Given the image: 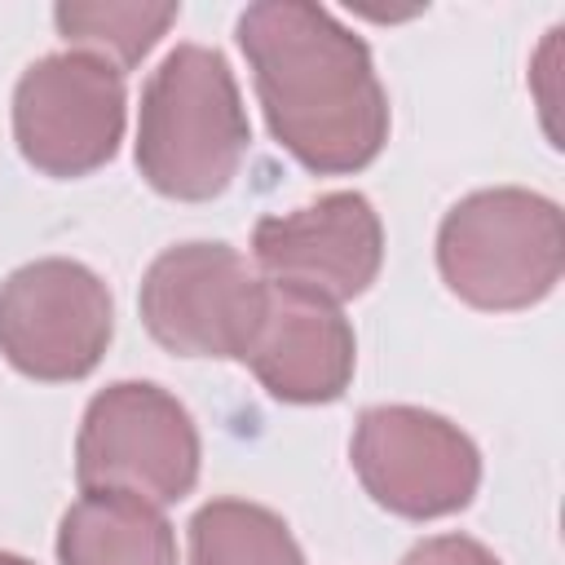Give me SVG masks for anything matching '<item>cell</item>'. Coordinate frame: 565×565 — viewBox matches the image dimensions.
<instances>
[{
    "mask_svg": "<svg viewBox=\"0 0 565 565\" xmlns=\"http://www.w3.org/2000/svg\"><path fill=\"white\" fill-rule=\"evenodd\" d=\"M203 463L194 415L150 380H115L84 406L75 437L79 490H128L159 508L181 503Z\"/></svg>",
    "mask_w": 565,
    "mask_h": 565,
    "instance_id": "cell-4",
    "label": "cell"
},
{
    "mask_svg": "<svg viewBox=\"0 0 565 565\" xmlns=\"http://www.w3.org/2000/svg\"><path fill=\"white\" fill-rule=\"evenodd\" d=\"M243 362L269 397L287 406H327L353 384L358 335L340 305L269 282L265 313Z\"/></svg>",
    "mask_w": 565,
    "mask_h": 565,
    "instance_id": "cell-10",
    "label": "cell"
},
{
    "mask_svg": "<svg viewBox=\"0 0 565 565\" xmlns=\"http://www.w3.org/2000/svg\"><path fill=\"white\" fill-rule=\"evenodd\" d=\"M252 146L238 79L221 49L177 44L146 79L137 110V172L177 203L230 190Z\"/></svg>",
    "mask_w": 565,
    "mask_h": 565,
    "instance_id": "cell-2",
    "label": "cell"
},
{
    "mask_svg": "<svg viewBox=\"0 0 565 565\" xmlns=\"http://www.w3.org/2000/svg\"><path fill=\"white\" fill-rule=\"evenodd\" d=\"M238 49L274 141L318 177H349L388 141V93L371 44L309 0H256L238 13Z\"/></svg>",
    "mask_w": 565,
    "mask_h": 565,
    "instance_id": "cell-1",
    "label": "cell"
},
{
    "mask_svg": "<svg viewBox=\"0 0 565 565\" xmlns=\"http://www.w3.org/2000/svg\"><path fill=\"white\" fill-rule=\"evenodd\" d=\"M57 565H177V530L128 490H84L57 521Z\"/></svg>",
    "mask_w": 565,
    "mask_h": 565,
    "instance_id": "cell-11",
    "label": "cell"
},
{
    "mask_svg": "<svg viewBox=\"0 0 565 565\" xmlns=\"http://www.w3.org/2000/svg\"><path fill=\"white\" fill-rule=\"evenodd\" d=\"M0 565H35V561H26V556H18V552H0Z\"/></svg>",
    "mask_w": 565,
    "mask_h": 565,
    "instance_id": "cell-15",
    "label": "cell"
},
{
    "mask_svg": "<svg viewBox=\"0 0 565 565\" xmlns=\"http://www.w3.org/2000/svg\"><path fill=\"white\" fill-rule=\"evenodd\" d=\"M252 256L269 282L344 305L380 278L384 225L366 194L331 190L296 212L260 216L252 230Z\"/></svg>",
    "mask_w": 565,
    "mask_h": 565,
    "instance_id": "cell-9",
    "label": "cell"
},
{
    "mask_svg": "<svg viewBox=\"0 0 565 565\" xmlns=\"http://www.w3.org/2000/svg\"><path fill=\"white\" fill-rule=\"evenodd\" d=\"M269 282L256 278L247 256L230 243H177L163 247L141 274L137 309L150 340L177 358H238L247 353Z\"/></svg>",
    "mask_w": 565,
    "mask_h": 565,
    "instance_id": "cell-5",
    "label": "cell"
},
{
    "mask_svg": "<svg viewBox=\"0 0 565 565\" xmlns=\"http://www.w3.org/2000/svg\"><path fill=\"white\" fill-rule=\"evenodd\" d=\"M115 335V300L102 274L71 256H40L0 282V353L40 384L97 371Z\"/></svg>",
    "mask_w": 565,
    "mask_h": 565,
    "instance_id": "cell-6",
    "label": "cell"
},
{
    "mask_svg": "<svg viewBox=\"0 0 565 565\" xmlns=\"http://www.w3.org/2000/svg\"><path fill=\"white\" fill-rule=\"evenodd\" d=\"M190 565H305L291 525L247 499H212L190 516Z\"/></svg>",
    "mask_w": 565,
    "mask_h": 565,
    "instance_id": "cell-12",
    "label": "cell"
},
{
    "mask_svg": "<svg viewBox=\"0 0 565 565\" xmlns=\"http://www.w3.org/2000/svg\"><path fill=\"white\" fill-rule=\"evenodd\" d=\"M181 18V4H128V0H62L53 26L75 53L110 62L119 75L132 71Z\"/></svg>",
    "mask_w": 565,
    "mask_h": 565,
    "instance_id": "cell-13",
    "label": "cell"
},
{
    "mask_svg": "<svg viewBox=\"0 0 565 565\" xmlns=\"http://www.w3.org/2000/svg\"><path fill=\"white\" fill-rule=\"evenodd\" d=\"M124 75L93 53H44L13 84V141L22 159L57 181L106 168L124 141Z\"/></svg>",
    "mask_w": 565,
    "mask_h": 565,
    "instance_id": "cell-7",
    "label": "cell"
},
{
    "mask_svg": "<svg viewBox=\"0 0 565 565\" xmlns=\"http://www.w3.org/2000/svg\"><path fill=\"white\" fill-rule=\"evenodd\" d=\"M441 282L481 313H512L547 300L565 274L561 203L494 185L463 194L437 225Z\"/></svg>",
    "mask_w": 565,
    "mask_h": 565,
    "instance_id": "cell-3",
    "label": "cell"
},
{
    "mask_svg": "<svg viewBox=\"0 0 565 565\" xmlns=\"http://www.w3.org/2000/svg\"><path fill=\"white\" fill-rule=\"evenodd\" d=\"M349 459L362 490L406 521L463 512L481 486L477 441L455 419L406 402L366 406L358 415Z\"/></svg>",
    "mask_w": 565,
    "mask_h": 565,
    "instance_id": "cell-8",
    "label": "cell"
},
{
    "mask_svg": "<svg viewBox=\"0 0 565 565\" xmlns=\"http://www.w3.org/2000/svg\"><path fill=\"white\" fill-rule=\"evenodd\" d=\"M402 565H503L481 539L472 534H433V539H419Z\"/></svg>",
    "mask_w": 565,
    "mask_h": 565,
    "instance_id": "cell-14",
    "label": "cell"
}]
</instances>
